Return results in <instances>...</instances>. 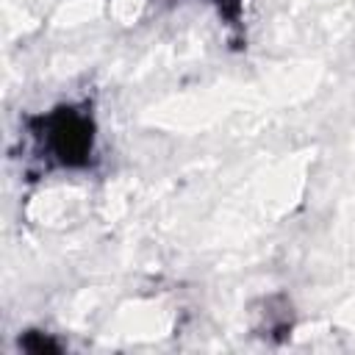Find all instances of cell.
Listing matches in <instances>:
<instances>
[{"instance_id": "cell-1", "label": "cell", "mask_w": 355, "mask_h": 355, "mask_svg": "<svg viewBox=\"0 0 355 355\" xmlns=\"http://www.w3.org/2000/svg\"><path fill=\"white\" fill-rule=\"evenodd\" d=\"M47 141L61 164H83L92 150V125L75 111H58L47 119Z\"/></svg>"}]
</instances>
